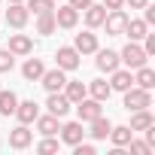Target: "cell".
Here are the masks:
<instances>
[{"instance_id": "cell-28", "label": "cell", "mask_w": 155, "mask_h": 155, "mask_svg": "<svg viewBox=\"0 0 155 155\" xmlns=\"http://www.w3.org/2000/svg\"><path fill=\"white\" fill-rule=\"evenodd\" d=\"M15 107H18V97H15V91H0V116H12L15 113Z\"/></svg>"}, {"instance_id": "cell-29", "label": "cell", "mask_w": 155, "mask_h": 155, "mask_svg": "<svg viewBox=\"0 0 155 155\" xmlns=\"http://www.w3.org/2000/svg\"><path fill=\"white\" fill-rule=\"evenodd\" d=\"M28 9H34L37 15H43V12H55V0H28Z\"/></svg>"}, {"instance_id": "cell-33", "label": "cell", "mask_w": 155, "mask_h": 155, "mask_svg": "<svg viewBox=\"0 0 155 155\" xmlns=\"http://www.w3.org/2000/svg\"><path fill=\"white\" fill-rule=\"evenodd\" d=\"M143 52H146L149 58L155 55V34H146V37H143Z\"/></svg>"}, {"instance_id": "cell-5", "label": "cell", "mask_w": 155, "mask_h": 155, "mask_svg": "<svg viewBox=\"0 0 155 155\" xmlns=\"http://www.w3.org/2000/svg\"><path fill=\"white\" fill-rule=\"evenodd\" d=\"M40 82H43V88H46V91H64L67 70H61V67H55V70H46V73L40 76Z\"/></svg>"}, {"instance_id": "cell-17", "label": "cell", "mask_w": 155, "mask_h": 155, "mask_svg": "<svg viewBox=\"0 0 155 155\" xmlns=\"http://www.w3.org/2000/svg\"><path fill=\"white\" fill-rule=\"evenodd\" d=\"M134 85V76H131V70H122V67H116L113 70V79H110V88L113 91H128Z\"/></svg>"}, {"instance_id": "cell-35", "label": "cell", "mask_w": 155, "mask_h": 155, "mask_svg": "<svg viewBox=\"0 0 155 155\" xmlns=\"http://www.w3.org/2000/svg\"><path fill=\"white\" fill-rule=\"evenodd\" d=\"M143 21L146 25H155V6H149V3L143 6Z\"/></svg>"}, {"instance_id": "cell-32", "label": "cell", "mask_w": 155, "mask_h": 155, "mask_svg": "<svg viewBox=\"0 0 155 155\" xmlns=\"http://www.w3.org/2000/svg\"><path fill=\"white\" fill-rule=\"evenodd\" d=\"M58 146H61L58 140H52V137H46L43 143H37V152H58Z\"/></svg>"}, {"instance_id": "cell-6", "label": "cell", "mask_w": 155, "mask_h": 155, "mask_svg": "<svg viewBox=\"0 0 155 155\" xmlns=\"http://www.w3.org/2000/svg\"><path fill=\"white\" fill-rule=\"evenodd\" d=\"M79 52H76L73 46H61L58 52H55V61H58V67L61 70H76V67H79Z\"/></svg>"}, {"instance_id": "cell-1", "label": "cell", "mask_w": 155, "mask_h": 155, "mask_svg": "<svg viewBox=\"0 0 155 155\" xmlns=\"http://www.w3.org/2000/svg\"><path fill=\"white\" fill-rule=\"evenodd\" d=\"M125 94V110H149L152 107V91H146V88H140V85H131L128 91H122Z\"/></svg>"}, {"instance_id": "cell-34", "label": "cell", "mask_w": 155, "mask_h": 155, "mask_svg": "<svg viewBox=\"0 0 155 155\" xmlns=\"http://www.w3.org/2000/svg\"><path fill=\"white\" fill-rule=\"evenodd\" d=\"M73 152H76V155H94V146H91V143H82V140H79V143L73 146Z\"/></svg>"}, {"instance_id": "cell-22", "label": "cell", "mask_w": 155, "mask_h": 155, "mask_svg": "<svg viewBox=\"0 0 155 155\" xmlns=\"http://www.w3.org/2000/svg\"><path fill=\"white\" fill-rule=\"evenodd\" d=\"M88 94H91L94 101H101V104H104V101H110L113 88H110V82H107V79H91V82H88Z\"/></svg>"}, {"instance_id": "cell-16", "label": "cell", "mask_w": 155, "mask_h": 155, "mask_svg": "<svg viewBox=\"0 0 155 155\" xmlns=\"http://www.w3.org/2000/svg\"><path fill=\"white\" fill-rule=\"evenodd\" d=\"M34 122H37V131H40L43 137H55V134H58V128H61V119H58V116H52V113H49V116H37Z\"/></svg>"}, {"instance_id": "cell-7", "label": "cell", "mask_w": 155, "mask_h": 155, "mask_svg": "<svg viewBox=\"0 0 155 155\" xmlns=\"http://www.w3.org/2000/svg\"><path fill=\"white\" fill-rule=\"evenodd\" d=\"M28 18H31V9L25 3H9V9H6V25L9 28H25Z\"/></svg>"}, {"instance_id": "cell-19", "label": "cell", "mask_w": 155, "mask_h": 155, "mask_svg": "<svg viewBox=\"0 0 155 155\" xmlns=\"http://www.w3.org/2000/svg\"><path fill=\"white\" fill-rule=\"evenodd\" d=\"M82 12H85V25H88V28H101L104 18H107V6H104V3H91V6H85Z\"/></svg>"}, {"instance_id": "cell-11", "label": "cell", "mask_w": 155, "mask_h": 155, "mask_svg": "<svg viewBox=\"0 0 155 155\" xmlns=\"http://www.w3.org/2000/svg\"><path fill=\"white\" fill-rule=\"evenodd\" d=\"M61 131V140L67 143V146H76L82 137H85V131H82V122H67V125H61L58 128Z\"/></svg>"}, {"instance_id": "cell-3", "label": "cell", "mask_w": 155, "mask_h": 155, "mask_svg": "<svg viewBox=\"0 0 155 155\" xmlns=\"http://www.w3.org/2000/svg\"><path fill=\"white\" fill-rule=\"evenodd\" d=\"M73 107H76V113H79V122H91V119L104 116V107H101V101H94V97H82L79 104H73Z\"/></svg>"}, {"instance_id": "cell-25", "label": "cell", "mask_w": 155, "mask_h": 155, "mask_svg": "<svg viewBox=\"0 0 155 155\" xmlns=\"http://www.w3.org/2000/svg\"><path fill=\"white\" fill-rule=\"evenodd\" d=\"M88 125H91V131H88V134H91L94 140H107V137H110V128H113V125H110V119L97 116V119H91Z\"/></svg>"}, {"instance_id": "cell-10", "label": "cell", "mask_w": 155, "mask_h": 155, "mask_svg": "<svg viewBox=\"0 0 155 155\" xmlns=\"http://www.w3.org/2000/svg\"><path fill=\"white\" fill-rule=\"evenodd\" d=\"M73 49L79 52V55H94L101 46H97V34H91V31H85V34H76V40H73Z\"/></svg>"}, {"instance_id": "cell-15", "label": "cell", "mask_w": 155, "mask_h": 155, "mask_svg": "<svg viewBox=\"0 0 155 155\" xmlns=\"http://www.w3.org/2000/svg\"><path fill=\"white\" fill-rule=\"evenodd\" d=\"M12 116H15V119H18L21 125H31V122H34V119L40 116V107H37L34 101H21V104L15 107V113H12Z\"/></svg>"}, {"instance_id": "cell-26", "label": "cell", "mask_w": 155, "mask_h": 155, "mask_svg": "<svg viewBox=\"0 0 155 155\" xmlns=\"http://www.w3.org/2000/svg\"><path fill=\"white\" fill-rule=\"evenodd\" d=\"M55 31H58V25H55V12H43V15H37V34L49 37V34H55Z\"/></svg>"}, {"instance_id": "cell-20", "label": "cell", "mask_w": 155, "mask_h": 155, "mask_svg": "<svg viewBox=\"0 0 155 155\" xmlns=\"http://www.w3.org/2000/svg\"><path fill=\"white\" fill-rule=\"evenodd\" d=\"M46 73V67H43V61L40 58H28L25 61V67H21V76L28 82H40V76Z\"/></svg>"}, {"instance_id": "cell-37", "label": "cell", "mask_w": 155, "mask_h": 155, "mask_svg": "<svg viewBox=\"0 0 155 155\" xmlns=\"http://www.w3.org/2000/svg\"><path fill=\"white\" fill-rule=\"evenodd\" d=\"M104 6H107V12H110V9H122L125 0H104Z\"/></svg>"}, {"instance_id": "cell-31", "label": "cell", "mask_w": 155, "mask_h": 155, "mask_svg": "<svg viewBox=\"0 0 155 155\" xmlns=\"http://www.w3.org/2000/svg\"><path fill=\"white\" fill-rule=\"evenodd\" d=\"M128 149H131V155H149V152H152V146H149L146 140H134V137H131Z\"/></svg>"}, {"instance_id": "cell-39", "label": "cell", "mask_w": 155, "mask_h": 155, "mask_svg": "<svg viewBox=\"0 0 155 155\" xmlns=\"http://www.w3.org/2000/svg\"><path fill=\"white\" fill-rule=\"evenodd\" d=\"M6 3H25V0H6Z\"/></svg>"}, {"instance_id": "cell-24", "label": "cell", "mask_w": 155, "mask_h": 155, "mask_svg": "<svg viewBox=\"0 0 155 155\" xmlns=\"http://www.w3.org/2000/svg\"><path fill=\"white\" fill-rule=\"evenodd\" d=\"M134 85H140V88H146V91H152L155 88V70L152 67H137V76H134Z\"/></svg>"}, {"instance_id": "cell-9", "label": "cell", "mask_w": 155, "mask_h": 155, "mask_svg": "<svg viewBox=\"0 0 155 155\" xmlns=\"http://www.w3.org/2000/svg\"><path fill=\"white\" fill-rule=\"evenodd\" d=\"M46 107H49V113L52 116H58V119H64L67 113H70V101L64 97V91H49V101H46Z\"/></svg>"}, {"instance_id": "cell-13", "label": "cell", "mask_w": 155, "mask_h": 155, "mask_svg": "<svg viewBox=\"0 0 155 155\" xmlns=\"http://www.w3.org/2000/svg\"><path fill=\"white\" fill-rule=\"evenodd\" d=\"M76 21H79V12H76L70 3L55 9V25H58V28H76Z\"/></svg>"}, {"instance_id": "cell-27", "label": "cell", "mask_w": 155, "mask_h": 155, "mask_svg": "<svg viewBox=\"0 0 155 155\" xmlns=\"http://www.w3.org/2000/svg\"><path fill=\"white\" fill-rule=\"evenodd\" d=\"M131 137H134V131H131L128 125L110 128V140H113V146H128V143H131Z\"/></svg>"}, {"instance_id": "cell-36", "label": "cell", "mask_w": 155, "mask_h": 155, "mask_svg": "<svg viewBox=\"0 0 155 155\" xmlns=\"http://www.w3.org/2000/svg\"><path fill=\"white\" fill-rule=\"evenodd\" d=\"M67 3H70V6L76 9V12H82L85 6H91V0H67Z\"/></svg>"}, {"instance_id": "cell-12", "label": "cell", "mask_w": 155, "mask_h": 155, "mask_svg": "<svg viewBox=\"0 0 155 155\" xmlns=\"http://www.w3.org/2000/svg\"><path fill=\"white\" fill-rule=\"evenodd\" d=\"M31 143H34V134L28 131V125H18V128L9 131V146L12 149H28Z\"/></svg>"}, {"instance_id": "cell-30", "label": "cell", "mask_w": 155, "mask_h": 155, "mask_svg": "<svg viewBox=\"0 0 155 155\" xmlns=\"http://www.w3.org/2000/svg\"><path fill=\"white\" fill-rule=\"evenodd\" d=\"M15 67V55L9 49H0V73H9Z\"/></svg>"}, {"instance_id": "cell-18", "label": "cell", "mask_w": 155, "mask_h": 155, "mask_svg": "<svg viewBox=\"0 0 155 155\" xmlns=\"http://www.w3.org/2000/svg\"><path fill=\"white\" fill-rule=\"evenodd\" d=\"M64 97H67L70 104H79L82 97H88V85H85V82H76V79H73V82L67 79V82H64Z\"/></svg>"}, {"instance_id": "cell-38", "label": "cell", "mask_w": 155, "mask_h": 155, "mask_svg": "<svg viewBox=\"0 0 155 155\" xmlns=\"http://www.w3.org/2000/svg\"><path fill=\"white\" fill-rule=\"evenodd\" d=\"M125 3H131V9H143L149 0H125Z\"/></svg>"}, {"instance_id": "cell-8", "label": "cell", "mask_w": 155, "mask_h": 155, "mask_svg": "<svg viewBox=\"0 0 155 155\" xmlns=\"http://www.w3.org/2000/svg\"><path fill=\"white\" fill-rule=\"evenodd\" d=\"M94 55H97V61H94V64H97V70H101V73H113L116 67H122L119 52H113V49H97Z\"/></svg>"}, {"instance_id": "cell-23", "label": "cell", "mask_w": 155, "mask_h": 155, "mask_svg": "<svg viewBox=\"0 0 155 155\" xmlns=\"http://www.w3.org/2000/svg\"><path fill=\"white\" fill-rule=\"evenodd\" d=\"M149 125H155V116L149 113V110H134V116H131V131H146Z\"/></svg>"}, {"instance_id": "cell-21", "label": "cell", "mask_w": 155, "mask_h": 155, "mask_svg": "<svg viewBox=\"0 0 155 155\" xmlns=\"http://www.w3.org/2000/svg\"><path fill=\"white\" fill-rule=\"evenodd\" d=\"M125 34L131 37V43H140V40L149 34V25H146L143 18H128V25H125Z\"/></svg>"}, {"instance_id": "cell-14", "label": "cell", "mask_w": 155, "mask_h": 155, "mask_svg": "<svg viewBox=\"0 0 155 155\" xmlns=\"http://www.w3.org/2000/svg\"><path fill=\"white\" fill-rule=\"evenodd\" d=\"M9 52L12 55H31L34 52V40L28 34H12L9 37Z\"/></svg>"}, {"instance_id": "cell-4", "label": "cell", "mask_w": 155, "mask_h": 155, "mask_svg": "<svg viewBox=\"0 0 155 155\" xmlns=\"http://www.w3.org/2000/svg\"><path fill=\"white\" fill-rule=\"evenodd\" d=\"M125 25H128V15H125L122 9H110L107 18H104V28H107L110 37H122V34H125Z\"/></svg>"}, {"instance_id": "cell-2", "label": "cell", "mask_w": 155, "mask_h": 155, "mask_svg": "<svg viewBox=\"0 0 155 155\" xmlns=\"http://www.w3.org/2000/svg\"><path fill=\"white\" fill-rule=\"evenodd\" d=\"M119 61H122L128 70H137V67H143V64L149 61V55L143 52V46H137V43H128V46L119 52Z\"/></svg>"}]
</instances>
